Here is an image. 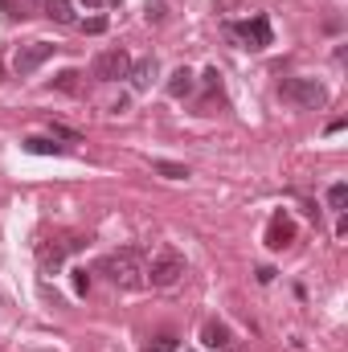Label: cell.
Listing matches in <instances>:
<instances>
[{"label": "cell", "instance_id": "cell-1", "mask_svg": "<svg viewBox=\"0 0 348 352\" xmlns=\"http://www.w3.org/2000/svg\"><path fill=\"white\" fill-rule=\"evenodd\" d=\"M98 270H102L115 287H123V291H135V287H144V283H148V270H144V250H135V246L107 254V258L98 263Z\"/></svg>", "mask_w": 348, "mask_h": 352}, {"label": "cell", "instance_id": "cell-4", "mask_svg": "<svg viewBox=\"0 0 348 352\" xmlns=\"http://www.w3.org/2000/svg\"><path fill=\"white\" fill-rule=\"evenodd\" d=\"M283 98H291V102H299L307 111H320L328 102V87L316 82V78H287L283 82Z\"/></svg>", "mask_w": 348, "mask_h": 352}, {"label": "cell", "instance_id": "cell-21", "mask_svg": "<svg viewBox=\"0 0 348 352\" xmlns=\"http://www.w3.org/2000/svg\"><path fill=\"white\" fill-rule=\"evenodd\" d=\"M148 21H164V8L160 4H148Z\"/></svg>", "mask_w": 348, "mask_h": 352}, {"label": "cell", "instance_id": "cell-17", "mask_svg": "<svg viewBox=\"0 0 348 352\" xmlns=\"http://www.w3.org/2000/svg\"><path fill=\"white\" fill-rule=\"evenodd\" d=\"M144 352H176V336H173V332H164L160 340H152Z\"/></svg>", "mask_w": 348, "mask_h": 352}, {"label": "cell", "instance_id": "cell-6", "mask_svg": "<svg viewBox=\"0 0 348 352\" xmlns=\"http://www.w3.org/2000/svg\"><path fill=\"white\" fill-rule=\"evenodd\" d=\"M54 50H58V45H50V41L21 45V50H17V58H12V70H17V74H33L41 62H50V58H54Z\"/></svg>", "mask_w": 348, "mask_h": 352}, {"label": "cell", "instance_id": "cell-5", "mask_svg": "<svg viewBox=\"0 0 348 352\" xmlns=\"http://www.w3.org/2000/svg\"><path fill=\"white\" fill-rule=\"evenodd\" d=\"M127 70H131L127 50H107V54L94 58V78L98 82H119V78H127Z\"/></svg>", "mask_w": 348, "mask_h": 352}, {"label": "cell", "instance_id": "cell-3", "mask_svg": "<svg viewBox=\"0 0 348 352\" xmlns=\"http://www.w3.org/2000/svg\"><path fill=\"white\" fill-rule=\"evenodd\" d=\"M83 246H87V238H83V234L45 238V242L37 246V263H41V270H58V266L66 263V254H74V250H83Z\"/></svg>", "mask_w": 348, "mask_h": 352}, {"label": "cell", "instance_id": "cell-19", "mask_svg": "<svg viewBox=\"0 0 348 352\" xmlns=\"http://www.w3.org/2000/svg\"><path fill=\"white\" fill-rule=\"evenodd\" d=\"M74 291H78V295H87L90 291V274L87 270H74Z\"/></svg>", "mask_w": 348, "mask_h": 352}, {"label": "cell", "instance_id": "cell-16", "mask_svg": "<svg viewBox=\"0 0 348 352\" xmlns=\"http://www.w3.org/2000/svg\"><path fill=\"white\" fill-rule=\"evenodd\" d=\"M54 87L66 90V94H74V90H78V70H62V74L54 78Z\"/></svg>", "mask_w": 348, "mask_h": 352}, {"label": "cell", "instance_id": "cell-7", "mask_svg": "<svg viewBox=\"0 0 348 352\" xmlns=\"http://www.w3.org/2000/svg\"><path fill=\"white\" fill-rule=\"evenodd\" d=\"M230 33L242 37L246 50H266V45H270V21H266V16H250V21H242V25H230Z\"/></svg>", "mask_w": 348, "mask_h": 352}, {"label": "cell", "instance_id": "cell-24", "mask_svg": "<svg viewBox=\"0 0 348 352\" xmlns=\"http://www.w3.org/2000/svg\"><path fill=\"white\" fill-rule=\"evenodd\" d=\"M115 4H119V0H115Z\"/></svg>", "mask_w": 348, "mask_h": 352}, {"label": "cell", "instance_id": "cell-2", "mask_svg": "<svg viewBox=\"0 0 348 352\" xmlns=\"http://www.w3.org/2000/svg\"><path fill=\"white\" fill-rule=\"evenodd\" d=\"M148 270V283L152 287H173L176 278L184 274V258L176 254L173 246H160L156 254H152V266H144Z\"/></svg>", "mask_w": 348, "mask_h": 352}, {"label": "cell", "instance_id": "cell-15", "mask_svg": "<svg viewBox=\"0 0 348 352\" xmlns=\"http://www.w3.org/2000/svg\"><path fill=\"white\" fill-rule=\"evenodd\" d=\"M152 168L160 176H168V180H184V176H188V168H184V164H173V160H156Z\"/></svg>", "mask_w": 348, "mask_h": 352}, {"label": "cell", "instance_id": "cell-9", "mask_svg": "<svg viewBox=\"0 0 348 352\" xmlns=\"http://www.w3.org/2000/svg\"><path fill=\"white\" fill-rule=\"evenodd\" d=\"M201 340H205V349H217V352H226L230 344H234V332L221 324V320H209L205 328H201Z\"/></svg>", "mask_w": 348, "mask_h": 352}, {"label": "cell", "instance_id": "cell-13", "mask_svg": "<svg viewBox=\"0 0 348 352\" xmlns=\"http://www.w3.org/2000/svg\"><path fill=\"white\" fill-rule=\"evenodd\" d=\"M45 16L58 25H74V4L70 0H45Z\"/></svg>", "mask_w": 348, "mask_h": 352}, {"label": "cell", "instance_id": "cell-22", "mask_svg": "<svg viewBox=\"0 0 348 352\" xmlns=\"http://www.w3.org/2000/svg\"><path fill=\"white\" fill-rule=\"evenodd\" d=\"M33 4H41V8H45V0H33Z\"/></svg>", "mask_w": 348, "mask_h": 352}, {"label": "cell", "instance_id": "cell-18", "mask_svg": "<svg viewBox=\"0 0 348 352\" xmlns=\"http://www.w3.org/2000/svg\"><path fill=\"white\" fill-rule=\"evenodd\" d=\"M50 131H54V135H62V140H70V144H83V135H78V131H70V127H62V123H50Z\"/></svg>", "mask_w": 348, "mask_h": 352}, {"label": "cell", "instance_id": "cell-14", "mask_svg": "<svg viewBox=\"0 0 348 352\" xmlns=\"http://www.w3.org/2000/svg\"><path fill=\"white\" fill-rule=\"evenodd\" d=\"M345 205H348V184H332L328 188V209L332 213H345Z\"/></svg>", "mask_w": 348, "mask_h": 352}, {"label": "cell", "instance_id": "cell-23", "mask_svg": "<svg viewBox=\"0 0 348 352\" xmlns=\"http://www.w3.org/2000/svg\"><path fill=\"white\" fill-rule=\"evenodd\" d=\"M87 4H102V0H87Z\"/></svg>", "mask_w": 348, "mask_h": 352}, {"label": "cell", "instance_id": "cell-10", "mask_svg": "<svg viewBox=\"0 0 348 352\" xmlns=\"http://www.w3.org/2000/svg\"><path fill=\"white\" fill-rule=\"evenodd\" d=\"M127 78H131V87L135 90H148L152 87V78H156V58H140V62H131Z\"/></svg>", "mask_w": 348, "mask_h": 352}, {"label": "cell", "instance_id": "cell-20", "mask_svg": "<svg viewBox=\"0 0 348 352\" xmlns=\"http://www.w3.org/2000/svg\"><path fill=\"white\" fill-rule=\"evenodd\" d=\"M107 29V21L102 16H90V21H83V33H102Z\"/></svg>", "mask_w": 348, "mask_h": 352}, {"label": "cell", "instance_id": "cell-11", "mask_svg": "<svg viewBox=\"0 0 348 352\" xmlns=\"http://www.w3.org/2000/svg\"><path fill=\"white\" fill-rule=\"evenodd\" d=\"M21 148L33 152V156H58L62 152V144H54V135H25Z\"/></svg>", "mask_w": 348, "mask_h": 352}, {"label": "cell", "instance_id": "cell-8", "mask_svg": "<svg viewBox=\"0 0 348 352\" xmlns=\"http://www.w3.org/2000/svg\"><path fill=\"white\" fill-rule=\"evenodd\" d=\"M291 242H295V221H291L287 213H274L270 226H266V246H270V250H287Z\"/></svg>", "mask_w": 348, "mask_h": 352}, {"label": "cell", "instance_id": "cell-12", "mask_svg": "<svg viewBox=\"0 0 348 352\" xmlns=\"http://www.w3.org/2000/svg\"><path fill=\"white\" fill-rule=\"evenodd\" d=\"M193 87H197V82H193V70H188V66L173 70V78H168V94H173V98H188Z\"/></svg>", "mask_w": 348, "mask_h": 352}]
</instances>
